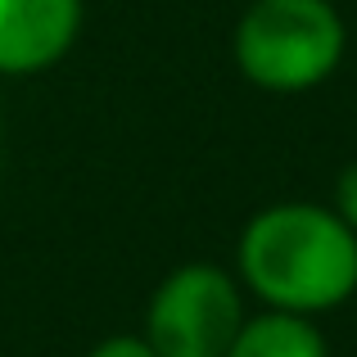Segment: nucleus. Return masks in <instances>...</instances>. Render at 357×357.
<instances>
[{
  "label": "nucleus",
  "instance_id": "3",
  "mask_svg": "<svg viewBox=\"0 0 357 357\" xmlns=\"http://www.w3.org/2000/svg\"><path fill=\"white\" fill-rule=\"evenodd\" d=\"M244 326L236 276L213 262H185L154 289L145 312V344L158 357H227Z\"/></svg>",
  "mask_w": 357,
  "mask_h": 357
},
{
  "label": "nucleus",
  "instance_id": "6",
  "mask_svg": "<svg viewBox=\"0 0 357 357\" xmlns=\"http://www.w3.org/2000/svg\"><path fill=\"white\" fill-rule=\"evenodd\" d=\"M335 213L344 218V227L357 231V163H349L340 172V185H335Z\"/></svg>",
  "mask_w": 357,
  "mask_h": 357
},
{
  "label": "nucleus",
  "instance_id": "2",
  "mask_svg": "<svg viewBox=\"0 0 357 357\" xmlns=\"http://www.w3.org/2000/svg\"><path fill=\"white\" fill-rule=\"evenodd\" d=\"M344 59V18L331 0H253L236 27V63L262 91L294 96Z\"/></svg>",
  "mask_w": 357,
  "mask_h": 357
},
{
  "label": "nucleus",
  "instance_id": "1",
  "mask_svg": "<svg viewBox=\"0 0 357 357\" xmlns=\"http://www.w3.org/2000/svg\"><path fill=\"white\" fill-rule=\"evenodd\" d=\"M240 276L276 312H331L357 289V231L317 204L262 208L240 236Z\"/></svg>",
  "mask_w": 357,
  "mask_h": 357
},
{
  "label": "nucleus",
  "instance_id": "7",
  "mask_svg": "<svg viewBox=\"0 0 357 357\" xmlns=\"http://www.w3.org/2000/svg\"><path fill=\"white\" fill-rule=\"evenodd\" d=\"M86 357H158V353L149 349L145 340H136V335H114V340L96 344Z\"/></svg>",
  "mask_w": 357,
  "mask_h": 357
},
{
  "label": "nucleus",
  "instance_id": "5",
  "mask_svg": "<svg viewBox=\"0 0 357 357\" xmlns=\"http://www.w3.org/2000/svg\"><path fill=\"white\" fill-rule=\"evenodd\" d=\"M227 357H331V353H326V340L312 326V317H294V312L271 307L262 317H244Z\"/></svg>",
  "mask_w": 357,
  "mask_h": 357
},
{
  "label": "nucleus",
  "instance_id": "4",
  "mask_svg": "<svg viewBox=\"0 0 357 357\" xmlns=\"http://www.w3.org/2000/svg\"><path fill=\"white\" fill-rule=\"evenodd\" d=\"M82 27V0H0V73L23 77L68 54Z\"/></svg>",
  "mask_w": 357,
  "mask_h": 357
}]
</instances>
